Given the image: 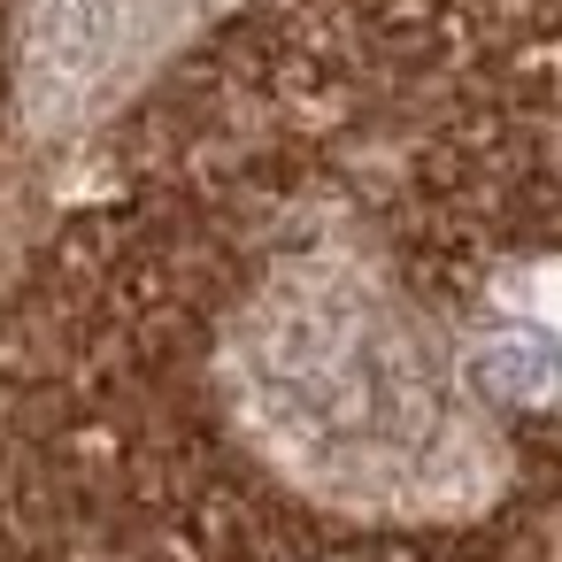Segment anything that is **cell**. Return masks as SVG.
<instances>
[{
    "label": "cell",
    "mask_w": 562,
    "mask_h": 562,
    "mask_svg": "<svg viewBox=\"0 0 562 562\" xmlns=\"http://www.w3.org/2000/svg\"><path fill=\"white\" fill-rule=\"evenodd\" d=\"M224 0H24V93L70 132L147 86Z\"/></svg>",
    "instance_id": "obj_1"
}]
</instances>
